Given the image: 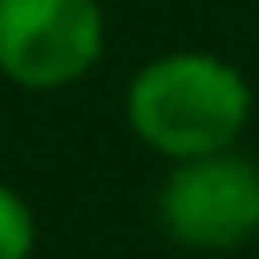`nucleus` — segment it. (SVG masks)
I'll return each mask as SVG.
<instances>
[{
  "label": "nucleus",
  "mask_w": 259,
  "mask_h": 259,
  "mask_svg": "<svg viewBox=\"0 0 259 259\" xmlns=\"http://www.w3.org/2000/svg\"><path fill=\"white\" fill-rule=\"evenodd\" d=\"M254 111L250 82L216 53H163L135 72L125 92V120L168 163L235 149Z\"/></svg>",
  "instance_id": "obj_1"
},
{
  "label": "nucleus",
  "mask_w": 259,
  "mask_h": 259,
  "mask_svg": "<svg viewBox=\"0 0 259 259\" xmlns=\"http://www.w3.org/2000/svg\"><path fill=\"white\" fill-rule=\"evenodd\" d=\"M34 211L10 183H0V259H29L34 254Z\"/></svg>",
  "instance_id": "obj_4"
},
{
  "label": "nucleus",
  "mask_w": 259,
  "mask_h": 259,
  "mask_svg": "<svg viewBox=\"0 0 259 259\" xmlns=\"http://www.w3.org/2000/svg\"><path fill=\"white\" fill-rule=\"evenodd\" d=\"M158 221L187 250H235L259 235V168L250 158H178L158 192Z\"/></svg>",
  "instance_id": "obj_3"
},
{
  "label": "nucleus",
  "mask_w": 259,
  "mask_h": 259,
  "mask_svg": "<svg viewBox=\"0 0 259 259\" xmlns=\"http://www.w3.org/2000/svg\"><path fill=\"white\" fill-rule=\"evenodd\" d=\"M106 53L96 0H0V77L24 92L77 87Z\"/></svg>",
  "instance_id": "obj_2"
}]
</instances>
